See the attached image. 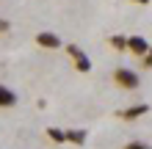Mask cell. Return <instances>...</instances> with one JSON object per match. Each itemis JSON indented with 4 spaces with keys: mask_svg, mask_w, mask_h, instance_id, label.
Wrapping results in <instances>:
<instances>
[{
    "mask_svg": "<svg viewBox=\"0 0 152 149\" xmlns=\"http://www.w3.org/2000/svg\"><path fill=\"white\" fill-rule=\"evenodd\" d=\"M11 31V25H8V20H3V17H0V33H8Z\"/></svg>",
    "mask_w": 152,
    "mask_h": 149,
    "instance_id": "obj_12",
    "label": "cell"
},
{
    "mask_svg": "<svg viewBox=\"0 0 152 149\" xmlns=\"http://www.w3.org/2000/svg\"><path fill=\"white\" fill-rule=\"evenodd\" d=\"M124 149H152V146H147V144H141V141H130Z\"/></svg>",
    "mask_w": 152,
    "mask_h": 149,
    "instance_id": "obj_11",
    "label": "cell"
},
{
    "mask_svg": "<svg viewBox=\"0 0 152 149\" xmlns=\"http://www.w3.org/2000/svg\"><path fill=\"white\" fill-rule=\"evenodd\" d=\"M147 113H149V105H147V102H141V105H133V108H127V110H119V116H122V119H127V121H133V119L147 116Z\"/></svg>",
    "mask_w": 152,
    "mask_h": 149,
    "instance_id": "obj_4",
    "label": "cell"
},
{
    "mask_svg": "<svg viewBox=\"0 0 152 149\" xmlns=\"http://www.w3.org/2000/svg\"><path fill=\"white\" fill-rule=\"evenodd\" d=\"M127 52H133V55H138V58H144L147 52H149V41L144 36H127Z\"/></svg>",
    "mask_w": 152,
    "mask_h": 149,
    "instance_id": "obj_3",
    "label": "cell"
},
{
    "mask_svg": "<svg viewBox=\"0 0 152 149\" xmlns=\"http://www.w3.org/2000/svg\"><path fill=\"white\" fill-rule=\"evenodd\" d=\"M64 50H66V55H69V58H72V61H77V58H83V55H86V52H83V50H80L77 44H66Z\"/></svg>",
    "mask_w": 152,
    "mask_h": 149,
    "instance_id": "obj_8",
    "label": "cell"
},
{
    "mask_svg": "<svg viewBox=\"0 0 152 149\" xmlns=\"http://www.w3.org/2000/svg\"><path fill=\"white\" fill-rule=\"evenodd\" d=\"M66 141L75 144V146L86 144V130H66Z\"/></svg>",
    "mask_w": 152,
    "mask_h": 149,
    "instance_id": "obj_7",
    "label": "cell"
},
{
    "mask_svg": "<svg viewBox=\"0 0 152 149\" xmlns=\"http://www.w3.org/2000/svg\"><path fill=\"white\" fill-rule=\"evenodd\" d=\"M133 3H141V6H147V3H152V0H133Z\"/></svg>",
    "mask_w": 152,
    "mask_h": 149,
    "instance_id": "obj_13",
    "label": "cell"
},
{
    "mask_svg": "<svg viewBox=\"0 0 152 149\" xmlns=\"http://www.w3.org/2000/svg\"><path fill=\"white\" fill-rule=\"evenodd\" d=\"M17 105V91L0 83V108H14Z\"/></svg>",
    "mask_w": 152,
    "mask_h": 149,
    "instance_id": "obj_5",
    "label": "cell"
},
{
    "mask_svg": "<svg viewBox=\"0 0 152 149\" xmlns=\"http://www.w3.org/2000/svg\"><path fill=\"white\" fill-rule=\"evenodd\" d=\"M108 41H111V47H116V50H127V36H111Z\"/></svg>",
    "mask_w": 152,
    "mask_h": 149,
    "instance_id": "obj_9",
    "label": "cell"
},
{
    "mask_svg": "<svg viewBox=\"0 0 152 149\" xmlns=\"http://www.w3.org/2000/svg\"><path fill=\"white\" fill-rule=\"evenodd\" d=\"M47 138L53 144H64L66 141V130H61V127H47Z\"/></svg>",
    "mask_w": 152,
    "mask_h": 149,
    "instance_id": "obj_6",
    "label": "cell"
},
{
    "mask_svg": "<svg viewBox=\"0 0 152 149\" xmlns=\"http://www.w3.org/2000/svg\"><path fill=\"white\" fill-rule=\"evenodd\" d=\"M113 80H116V86H122V89H127V91H136L138 86H141V77L133 72V69H127V66H119L113 72Z\"/></svg>",
    "mask_w": 152,
    "mask_h": 149,
    "instance_id": "obj_1",
    "label": "cell"
},
{
    "mask_svg": "<svg viewBox=\"0 0 152 149\" xmlns=\"http://www.w3.org/2000/svg\"><path fill=\"white\" fill-rule=\"evenodd\" d=\"M147 55H149V58H152V47H149V52H147Z\"/></svg>",
    "mask_w": 152,
    "mask_h": 149,
    "instance_id": "obj_14",
    "label": "cell"
},
{
    "mask_svg": "<svg viewBox=\"0 0 152 149\" xmlns=\"http://www.w3.org/2000/svg\"><path fill=\"white\" fill-rule=\"evenodd\" d=\"M36 44L44 47V50H61V47H64V41H61L53 31H42V33H36Z\"/></svg>",
    "mask_w": 152,
    "mask_h": 149,
    "instance_id": "obj_2",
    "label": "cell"
},
{
    "mask_svg": "<svg viewBox=\"0 0 152 149\" xmlns=\"http://www.w3.org/2000/svg\"><path fill=\"white\" fill-rule=\"evenodd\" d=\"M75 69H77V72H88V69H91V61H88L86 55L77 58V61H75Z\"/></svg>",
    "mask_w": 152,
    "mask_h": 149,
    "instance_id": "obj_10",
    "label": "cell"
}]
</instances>
